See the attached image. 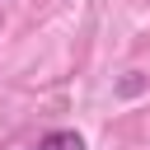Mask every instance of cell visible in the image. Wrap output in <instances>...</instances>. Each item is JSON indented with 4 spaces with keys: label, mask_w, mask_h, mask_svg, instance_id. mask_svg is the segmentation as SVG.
<instances>
[{
    "label": "cell",
    "mask_w": 150,
    "mask_h": 150,
    "mask_svg": "<svg viewBox=\"0 0 150 150\" xmlns=\"http://www.w3.org/2000/svg\"><path fill=\"white\" fill-rule=\"evenodd\" d=\"M33 150H84V136L80 131H47Z\"/></svg>",
    "instance_id": "cell-1"
}]
</instances>
